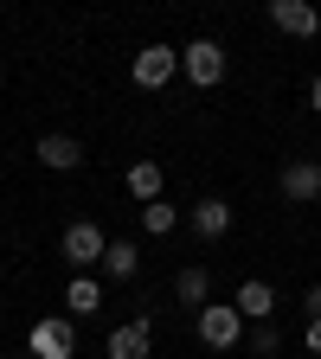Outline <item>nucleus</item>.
Here are the masks:
<instances>
[{"mask_svg": "<svg viewBox=\"0 0 321 359\" xmlns=\"http://www.w3.org/2000/svg\"><path fill=\"white\" fill-rule=\"evenodd\" d=\"M199 346L206 353H238L244 346V314H238V302H206L199 308Z\"/></svg>", "mask_w": 321, "mask_h": 359, "instance_id": "1", "label": "nucleus"}, {"mask_svg": "<svg viewBox=\"0 0 321 359\" xmlns=\"http://www.w3.org/2000/svg\"><path fill=\"white\" fill-rule=\"evenodd\" d=\"M32 359H77V334H71V321L65 314H45V321L32 327V346H26Z\"/></svg>", "mask_w": 321, "mask_h": 359, "instance_id": "2", "label": "nucleus"}, {"mask_svg": "<svg viewBox=\"0 0 321 359\" xmlns=\"http://www.w3.org/2000/svg\"><path fill=\"white\" fill-rule=\"evenodd\" d=\"M173 71H180V52H173V45H142V52H135V65H129V77L142 83V90L173 83Z\"/></svg>", "mask_w": 321, "mask_h": 359, "instance_id": "3", "label": "nucleus"}, {"mask_svg": "<svg viewBox=\"0 0 321 359\" xmlns=\"http://www.w3.org/2000/svg\"><path fill=\"white\" fill-rule=\"evenodd\" d=\"M180 71H187L199 90H212V83L225 77V45H218V39H193L187 52H180Z\"/></svg>", "mask_w": 321, "mask_h": 359, "instance_id": "4", "label": "nucleus"}, {"mask_svg": "<svg viewBox=\"0 0 321 359\" xmlns=\"http://www.w3.org/2000/svg\"><path fill=\"white\" fill-rule=\"evenodd\" d=\"M270 26L277 32H289V39H321V13L308 7V0H270Z\"/></svg>", "mask_w": 321, "mask_h": 359, "instance_id": "5", "label": "nucleus"}, {"mask_svg": "<svg viewBox=\"0 0 321 359\" xmlns=\"http://www.w3.org/2000/svg\"><path fill=\"white\" fill-rule=\"evenodd\" d=\"M103 250H110V238H103L90 218H77L71 231H65V257H71V269H90V263H103Z\"/></svg>", "mask_w": 321, "mask_h": 359, "instance_id": "6", "label": "nucleus"}, {"mask_svg": "<svg viewBox=\"0 0 321 359\" xmlns=\"http://www.w3.org/2000/svg\"><path fill=\"white\" fill-rule=\"evenodd\" d=\"M283 199H296V205L321 199V161H289L283 167Z\"/></svg>", "mask_w": 321, "mask_h": 359, "instance_id": "7", "label": "nucleus"}, {"mask_svg": "<svg viewBox=\"0 0 321 359\" xmlns=\"http://www.w3.org/2000/svg\"><path fill=\"white\" fill-rule=\"evenodd\" d=\"M39 161L52 173H77L84 167V142L77 135H39Z\"/></svg>", "mask_w": 321, "mask_h": 359, "instance_id": "8", "label": "nucleus"}, {"mask_svg": "<svg viewBox=\"0 0 321 359\" xmlns=\"http://www.w3.org/2000/svg\"><path fill=\"white\" fill-rule=\"evenodd\" d=\"M148 346H155V321H148V314L110 334V359H148Z\"/></svg>", "mask_w": 321, "mask_h": 359, "instance_id": "9", "label": "nucleus"}, {"mask_svg": "<svg viewBox=\"0 0 321 359\" xmlns=\"http://www.w3.org/2000/svg\"><path fill=\"white\" fill-rule=\"evenodd\" d=\"M193 231H199L206 244L232 238V205H225V199H199V205H193Z\"/></svg>", "mask_w": 321, "mask_h": 359, "instance_id": "10", "label": "nucleus"}, {"mask_svg": "<svg viewBox=\"0 0 321 359\" xmlns=\"http://www.w3.org/2000/svg\"><path fill=\"white\" fill-rule=\"evenodd\" d=\"M161 161H129V199H142V205H155L161 199Z\"/></svg>", "mask_w": 321, "mask_h": 359, "instance_id": "11", "label": "nucleus"}, {"mask_svg": "<svg viewBox=\"0 0 321 359\" xmlns=\"http://www.w3.org/2000/svg\"><path fill=\"white\" fill-rule=\"evenodd\" d=\"M65 308H71V314H97V308H103V283L90 276V269H77L71 289H65Z\"/></svg>", "mask_w": 321, "mask_h": 359, "instance_id": "12", "label": "nucleus"}, {"mask_svg": "<svg viewBox=\"0 0 321 359\" xmlns=\"http://www.w3.org/2000/svg\"><path fill=\"white\" fill-rule=\"evenodd\" d=\"M232 302H238L244 321H270V314H277V289H270V283H244Z\"/></svg>", "mask_w": 321, "mask_h": 359, "instance_id": "13", "label": "nucleus"}, {"mask_svg": "<svg viewBox=\"0 0 321 359\" xmlns=\"http://www.w3.org/2000/svg\"><path fill=\"white\" fill-rule=\"evenodd\" d=\"M206 289H212V283H206V269H199V263H187V269L173 276V295L187 302V308H206Z\"/></svg>", "mask_w": 321, "mask_h": 359, "instance_id": "14", "label": "nucleus"}, {"mask_svg": "<svg viewBox=\"0 0 321 359\" xmlns=\"http://www.w3.org/2000/svg\"><path fill=\"white\" fill-rule=\"evenodd\" d=\"M135 269H142V257H135V244H110L103 250V276H116V283H129Z\"/></svg>", "mask_w": 321, "mask_h": 359, "instance_id": "15", "label": "nucleus"}, {"mask_svg": "<svg viewBox=\"0 0 321 359\" xmlns=\"http://www.w3.org/2000/svg\"><path fill=\"white\" fill-rule=\"evenodd\" d=\"M142 224H148V231H155V238H167V231H173V224H180V212H173L167 199H155V205H142Z\"/></svg>", "mask_w": 321, "mask_h": 359, "instance_id": "16", "label": "nucleus"}, {"mask_svg": "<svg viewBox=\"0 0 321 359\" xmlns=\"http://www.w3.org/2000/svg\"><path fill=\"white\" fill-rule=\"evenodd\" d=\"M244 340H251V353H257V359H270V353L283 346V334L270 327V321H251V334H244Z\"/></svg>", "mask_w": 321, "mask_h": 359, "instance_id": "17", "label": "nucleus"}, {"mask_svg": "<svg viewBox=\"0 0 321 359\" xmlns=\"http://www.w3.org/2000/svg\"><path fill=\"white\" fill-rule=\"evenodd\" d=\"M302 346H308V353L321 359V314H315V321H308V334H302Z\"/></svg>", "mask_w": 321, "mask_h": 359, "instance_id": "18", "label": "nucleus"}, {"mask_svg": "<svg viewBox=\"0 0 321 359\" xmlns=\"http://www.w3.org/2000/svg\"><path fill=\"white\" fill-rule=\"evenodd\" d=\"M308 109H321V77H315V83H308Z\"/></svg>", "mask_w": 321, "mask_h": 359, "instance_id": "19", "label": "nucleus"}, {"mask_svg": "<svg viewBox=\"0 0 321 359\" xmlns=\"http://www.w3.org/2000/svg\"><path fill=\"white\" fill-rule=\"evenodd\" d=\"M308 308H315V314H321V283H315V295H308Z\"/></svg>", "mask_w": 321, "mask_h": 359, "instance_id": "20", "label": "nucleus"}, {"mask_svg": "<svg viewBox=\"0 0 321 359\" xmlns=\"http://www.w3.org/2000/svg\"><path fill=\"white\" fill-rule=\"evenodd\" d=\"M315 161H321V142H315Z\"/></svg>", "mask_w": 321, "mask_h": 359, "instance_id": "21", "label": "nucleus"}, {"mask_svg": "<svg viewBox=\"0 0 321 359\" xmlns=\"http://www.w3.org/2000/svg\"><path fill=\"white\" fill-rule=\"evenodd\" d=\"M20 359H32V353H20Z\"/></svg>", "mask_w": 321, "mask_h": 359, "instance_id": "22", "label": "nucleus"}]
</instances>
